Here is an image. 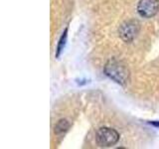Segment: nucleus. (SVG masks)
I'll use <instances>...</instances> for the list:
<instances>
[{
    "mask_svg": "<svg viewBox=\"0 0 159 149\" xmlns=\"http://www.w3.org/2000/svg\"><path fill=\"white\" fill-rule=\"evenodd\" d=\"M104 74L119 84H126L129 81V71L122 62L111 59L104 66Z\"/></svg>",
    "mask_w": 159,
    "mask_h": 149,
    "instance_id": "1",
    "label": "nucleus"
},
{
    "mask_svg": "<svg viewBox=\"0 0 159 149\" xmlns=\"http://www.w3.org/2000/svg\"><path fill=\"white\" fill-rule=\"evenodd\" d=\"M119 133L113 128L102 127L97 131V140L101 146L111 147L116 145L119 140Z\"/></svg>",
    "mask_w": 159,
    "mask_h": 149,
    "instance_id": "2",
    "label": "nucleus"
},
{
    "mask_svg": "<svg viewBox=\"0 0 159 149\" xmlns=\"http://www.w3.org/2000/svg\"><path fill=\"white\" fill-rule=\"evenodd\" d=\"M139 32V23L136 20H129L124 22L118 30V34L124 42L129 43L134 40Z\"/></svg>",
    "mask_w": 159,
    "mask_h": 149,
    "instance_id": "3",
    "label": "nucleus"
},
{
    "mask_svg": "<svg viewBox=\"0 0 159 149\" xmlns=\"http://www.w3.org/2000/svg\"><path fill=\"white\" fill-rule=\"evenodd\" d=\"M159 11V0H140L137 4V12L143 18H152Z\"/></svg>",
    "mask_w": 159,
    "mask_h": 149,
    "instance_id": "4",
    "label": "nucleus"
},
{
    "mask_svg": "<svg viewBox=\"0 0 159 149\" xmlns=\"http://www.w3.org/2000/svg\"><path fill=\"white\" fill-rule=\"evenodd\" d=\"M70 127V123L67 119H61L59 120L58 123L55 125V133L61 134L63 132H66Z\"/></svg>",
    "mask_w": 159,
    "mask_h": 149,
    "instance_id": "5",
    "label": "nucleus"
},
{
    "mask_svg": "<svg viewBox=\"0 0 159 149\" xmlns=\"http://www.w3.org/2000/svg\"><path fill=\"white\" fill-rule=\"evenodd\" d=\"M67 32H68V28L65 30V32L63 33L61 39L59 41V45H58V48H57V54H56V57L58 58L60 55H61L62 51L65 48V45H66V40H67Z\"/></svg>",
    "mask_w": 159,
    "mask_h": 149,
    "instance_id": "6",
    "label": "nucleus"
}]
</instances>
